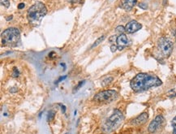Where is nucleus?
Instances as JSON below:
<instances>
[{"instance_id":"1","label":"nucleus","mask_w":176,"mask_h":134,"mask_svg":"<svg viewBox=\"0 0 176 134\" xmlns=\"http://www.w3.org/2000/svg\"><path fill=\"white\" fill-rule=\"evenodd\" d=\"M162 85L161 79L154 74L140 72L132 78L130 86L135 92H142Z\"/></svg>"},{"instance_id":"2","label":"nucleus","mask_w":176,"mask_h":134,"mask_svg":"<svg viewBox=\"0 0 176 134\" xmlns=\"http://www.w3.org/2000/svg\"><path fill=\"white\" fill-rule=\"evenodd\" d=\"M47 13V8L43 3L37 2L31 6L27 12L28 20L32 26H37L41 24L42 19Z\"/></svg>"},{"instance_id":"3","label":"nucleus","mask_w":176,"mask_h":134,"mask_svg":"<svg viewBox=\"0 0 176 134\" xmlns=\"http://www.w3.org/2000/svg\"><path fill=\"white\" fill-rule=\"evenodd\" d=\"M2 43L7 46H16L20 41V32L17 28H8L1 34Z\"/></svg>"},{"instance_id":"4","label":"nucleus","mask_w":176,"mask_h":134,"mask_svg":"<svg viewBox=\"0 0 176 134\" xmlns=\"http://www.w3.org/2000/svg\"><path fill=\"white\" fill-rule=\"evenodd\" d=\"M124 117L121 111L119 110H114L112 116L109 118L105 124V129L106 131H112V130L115 129L118 125L120 124L123 120Z\"/></svg>"},{"instance_id":"5","label":"nucleus","mask_w":176,"mask_h":134,"mask_svg":"<svg viewBox=\"0 0 176 134\" xmlns=\"http://www.w3.org/2000/svg\"><path fill=\"white\" fill-rule=\"evenodd\" d=\"M174 45L170 39L167 37H161L158 41V50L161 56L168 58L173 51Z\"/></svg>"},{"instance_id":"6","label":"nucleus","mask_w":176,"mask_h":134,"mask_svg":"<svg viewBox=\"0 0 176 134\" xmlns=\"http://www.w3.org/2000/svg\"><path fill=\"white\" fill-rule=\"evenodd\" d=\"M118 93L112 89L99 92L93 97V99L100 103H112L118 98Z\"/></svg>"},{"instance_id":"7","label":"nucleus","mask_w":176,"mask_h":134,"mask_svg":"<svg viewBox=\"0 0 176 134\" xmlns=\"http://www.w3.org/2000/svg\"><path fill=\"white\" fill-rule=\"evenodd\" d=\"M164 121H165V119H164V117L162 116L159 115V116H156L155 119L151 121V123L149 124L148 131L151 133H156L162 126Z\"/></svg>"},{"instance_id":"8","label":"nucleus","mask_w":176,"mask_h":134,"mask_svg":"<svg viewBox=\"0 0 176 134\" xmlns=\"http://www.w3.org/2000/svg\"><path fill=\"white\" fill-rule=\"evenodd\" d=\"M142 28V24L137 22L136 20H131L128 22L125 26V30L127 33H134L135 32L139 31Z\"/></svg>"},{"instance_id":"9","label":"nucleus","mask_w":176,"mask_h":134,"mask_svg":"<svg viewBox=\"0 0 176 134\" xmlns=\"http://www.w3.org/2000/svg\"><path fill=\"white\" fill-rule=\"evenodd\" d=\"M149 119V115L147 112H143L141 113L140 116H138L137 117H135V119H133L131 120V124L135 126H140V125L145 124V123L147 122Z\"/></svg>"},{"instance_id":"10","label":"nucleus","mask_w":176,"mask_h":134,"mask_svg":"<svg viewBox=\"0 0 176 134\" xmlns=\"http://www.w3.org/2000/svg\"><path fill=\"white\" fill-rule=\"evenodd\" d=\"M116 42H117L118 50H123L126 47L128 43L127 37L124 33H122V34L118 35L117 37Z\"/></svg>"},{"instance_id":"11","label":"nucleus","mask_w":176,"mask_h":134,"mask_svg":"<svg viewBox=\"0 0 176 134\" xmlns=\"http://www.w3.org/2000/svg\"><path fill=\"white\" fill-rule=\"evenodd\" d=\"M137 3V0H122L120 7L125 11H130L133 8Z\"/></svg>"},{"instance_id":"12","label":"nucleus","mask_w":176,"mask_h":134,"mask_svg":"<svg viewBox=\"0 0 176 134\" xmlns=\"http://www.w3.org/2000/svg\"><path fill=\"white\" fill-rule=\"evenodd\" d=\"M112 81H113V77L112 76H106L105 78H103V80H102V85L103 86H106L110 83H111Z\"/></svg>"},{"instance_id":"13","label":"nucleus","mask_w":176,"mask_h":134,"mask_svg":"<svg viewBox=\"0 0 176 134\" xmlns=\"http://www.w3.org/2000/svg\"><path fill=\"white\" fill-rule=\"evenodd\" d=\"M105 38H106V36H105V35L102 36V37H100L99 38H97V39L96 40V41H95L94 43L92 45V46H91V49H93V48H94V47H96V46H98L100 43H102V42L103 41Z\"/></svg>"},{"instance_id":"14","label":"nucleus","mask_w":176,"mask_h":134,"mask_svg":"<svg viewBox=\"0 0 176 134\" xmlns=\"http://www.w3.org/2000/svg\"><path fill=\"white\" fill-rule=\"evenodd\" d=\"M171 125L173 128V134H176V116L172 120Z\"/></svg>"},{"instance_id":"15","label":"nucleus","mask_w":176,"mask_h":134,"mask_svg":"<svg viewBox=\"0 0 176 134\" xmlns=\"http://www.w3.org/2000/svg\"><path fill=\"white\" fill-rule=\"evenodd\" d=\"M1 1V4L4 6L5 7L8 8L10 6V1L9 0H0Z\"/></svg>"},{"instance_id":"16","label":"nucleus","mask_w":176,"mask_h":134,"mask_svg":"<svg viewBox=\"0 0 176 134\" xmlns=\"http://www.w3.org/2000/svg\"><path fill=\"white\" fill-rule=\"evenodd\" d=\"M54 116H55V113L54 112H50L48 116H47V120L51 121L52 120H54Z\"/></svg>"},{"instance_id":"17","label":"nucleus","mask_w":176,"mask_h":134,"mask_svg":"<svg viewBox=\"0 0 176 134\" xmlns=\"http://www.w3.org/2000/svg\"><path fill=\"white\" fill-rule=\"evenodd\" d=\"M124 31H126V30H125V27L122 26V25H119V26H118L117 28H116V32L119 33L120 34L123 33V32Z\"/></svg>"},{"instance_id":"18","label":"nucleus","mask_w":176,"mask_h":134,"mask_svg":"<svg viewBox=\"0 0 176 134\" xmlns=\"http://www.w3.org/2000/svg\"><path fill=\"white\" fill-rule=\"evenodd\" d=\"M19 74H20V72H19L17 67H15L13 68V71H12V77H18Z\"/></svg>"},{"instance_id":"19","label":"nucleus","mask_w":176,"mask_h":134,"mask_svg":"<svg viewBox=\"0 0 176 134\" xmlns=\"http://www.w3.org/2000/svg\"><path fill=\"white\" fill-rule=\"evenodd\" d=\"M138 6H139V7H140L141 9H144V10H146L148 8V4L145 3H140L138 4Z\"/></svg>"},{"instance_id":"20","label":"nucleus","mask_w":176,"mask_h":134,"mask_svg":"<svg viewBox=\"0 0 176 134\" xmlns=\"http://www.w3.org/2000/svg\"><path fill=\"white\" fill-rule=\"evenodd\" d=\"M117 37H118L116 35H112L110 38H109V42L113 43L114 41H117Z\"/></svg>"},{"instance_id":"21","label":"nucleus","mask_w":176,"mask_h":134,"mask_svg":"<svg viewBox=\"0 0 176 134\" xmlns=\"http://www.w3.org/2000/svg\"><path fill=\"white\" fill-rule=\"evenodd\" d=\"M117 50H118L117 45H114V44L111 45V46H110V50H111V52H112V53H114V52H115Z\"/></svg>"},{"instance_id":"22","label":"nucleus","mask_w":176,"mask_h":134,"mask_svg":"<svg viewBox=\"0 0 176 134\" xmlns=\"http://www.w3.org/2000/svg\"><path fill=\"white\" fill-rule=\"evenodd\" d=\"M84 83H85V80H83V81H81V82H80V83H79V84H78V85H77V86H76V88H75V89H74V91H75V90H76V91L77 89H80V88H81V86H82V85H83V84H84Z\"/></svg>"},{"instance_id":"23","label":"nucleus","mask_w":176,"mask_h":134,"mask_svg":"<svg viewBox=\"0 0 176 134\" xmlns=\"http://www.w3.org/2000/svg\"><path fill=\"white\" fill-rule=\"evenodd\" d=\"M24 3H20V4L18 5V9H23L24 7Z\"/></svg>"},{"instance_id":"24","label":"nucleus","mask_w":176,"mask_h":134,"mask_svg":"<svg viewBox=\"0 0 176 134\" xmlns=\"http://www.w3.org/2000/svg\"><path fill=\"white\" fill-rule=\"evenodd\" d=\"M63 110V113L65 112V111H66V108H65V107L64 106H62V111Z\"/></svg>"}]
</instances>
